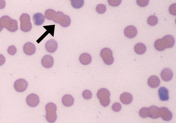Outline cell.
Segmentation results:
<instances>
[{"instance_id": "1", "label": "cell", "mask_w": 176, "mask_h": 123, "mask_svg": "<svg viewBox=\"0 0 176 123\" xmlns=\"http://www.w3.org/2000/svg\"><path fill=\"white\" fill-rule=\"evenodd\" d=\"M0 24L3 28H6L9 31L14 32L18 30L17 21L8 16H3L0 18Z\"/></svg>"}, {"instance_id": "2", "label": "cell", "mask_w": 176, "mask_h": 123, "mask_svg": "<svg viewBox=\"0 0 176 123\" xmlns=\"http://www.w3.org/2000/svg\"><path fill=\"white\" fill-rule=\"evenodd\" d=\"M57 109L56 105L53 102L48 103L45 106V109L46 111L45 118L48 122L54 123L56 121Z\"/></svg>"}, {"instance_id": "3", "label": "cell", "mask_w": 176, "mask_h": 123, "mask_svg": "<svg viewBox=\"0 0 176 123\" xmlns=\"http://www.w3.org/2000/svg\"><path fill=\"white\" fill-rule=\"evenodd\" d=\"M110 96L109 91L106 88L100 89L97 93V97L99 99L101 105L104 107L108 106L110 104Z\"/></svg>"}, {"instance_id": "4", "label": "cell", "mask_w": 176, "mask_h": 123, "mask_svg": "<svg viewBox=\"0 0 176 123\" xmlns=\"http://www.w3.org/2000/svg\"><path fill=\"white\" fill-rule=\"evenodd\" d=\"M21 30L25 32L30 31L32 25L31 22L30 16L27 14H23L20 18Z\"/></svg>"}, {"instance_id": "5", "label": "cell", "mask_w": 176, "mask_h": 123, "mask_svg": "<svg viewBox=\"0 0 176 123\" xmlns=\"http://www.w3.org/2000/svg\"><path fill=\"white\" fill-rule=\"evenodd\" d=\"M100 56L104 63L107 65H111L113 63L114 59L113 56L112 51L109 48H103L101 51Z\"/></svg>"}, {"instance_id": "6", "label": "cell", "mask_w": 176, "mask_h": 123, "mask_svg": "<svg viewBox=\"0 0 176 123\" xmlns=\"http://www.w3.org/2000/svg\"><path fill=\"white\" fill-rule=\"evenodd\" d=\"M28 83L26 80L23 79H20L16 80L14 83V88L18 92H23L26 89Z\"/></svg>"}, {"instance_id": "7", "label": "cell", "mask_w": 176, "mask_h": 123, "mask_svg": "<svg viewBox=\"0 0 176 123\" xmlns=\"http://www.w3.org/2000/svg\"><path fill=\"white\" fill-rule=\"evenodd\" d=\"M26 102L29 106L34 107L38 105L40 100L38 95L32 93L27 96Z\"/></svg>"}, {"instance_id": "8", "label": "cell", "mask_w": 176, "mask_h": 123, "mask_svg": "<svg viewBox=\"0 0 176 123\" xmlns=\"http://www.w3.org/2000/svg\"><path fill=\"white\" fill-rule=\"evenodd\" d=\"M159 116L165 121H170L173 117L172 112L165 107H162L159 109Z\"/></svg>"}, {"instance_id": "9", "label": "cell", "mask_w": 176, "mask_h": 123, "mask_svg": "<svg viewBox=\"0 0 176 123\" xmlns=\"http://www.w3.org/2000/svg\"><path fill=\"white\" fill-rule=\"evenodd\" d=\"M41 63L44 67L46 69H50L54 65V58L50 55H45L42 58Z\"/></svg>"}, {"instance_id": "10", "label": "cell", "mask_w": 176, "mask_h": 123, "mask_svg": "<svg viewBox=\"0 0 176 123\" xmlns=\"http://www.w3.org/2000/svg\"><path fill=\"white\" fill-rule=\"evenodd\" d=\"M137 33L136 28L132 25L128 26L125 29V35L126 37L129 38H134L136 36Z\"/></svg>"}, {"instance_id": "11", "label": "cell", "mask_w": 176, "mask_h": 123, "mask_svg": "<svg viewBox=\"0 0 176 123\" xmlns=\"http://www.w3.org/2000/svg\"><path fill=\"white\" fill-rule=\"evenodd\" d=\"M57 42L54 39L49 40L45 44V48L46 50L50 53H54L58 48Z\"/></svg>"}, {"instance_id": "12", "label": "cell", "mask_w": 176, "mask_h": 123, "mask_svg": "<svg viewBox=\"0 0 176 123\" xmlns=\"http://www.w3.org/2000/svg\"><path fill=\"white\" fill-rule=\"evenodd\" d=\"M161 76L162 79L165 82H169L173 78V73L172 71L169 68H165L163 69L161 73Z\"/></svg>"}, {"instance_id": "13", "label": "cell", "mask_w": 176, "mask_h": 123, "mask_svg": "<svg viewBox=\"0 0 176 123\" xmlns=\"http://www.w3.org/2000/svg\"><path fill=\"white\" fill-rule=\"evenodd\" d=\"M149 117L153 119H156L160 117L159 109L157 106H152L148 108Z\"/></svg>"}, {"instance_id": "14", "label": "cell", "mask_w": 176, "mask_h": 123, "mask_svg": "<svg viewBox=\"0 0 176 123\" xmlns=\"http://www.w3.org/2000/svg\"><path fill=\"white\" fill-rule=\"evenodd\" d=\"M24 53L29 56H31L35 53L36 48L35 45L31 42L26 43L23 47Z\"/></svg>"}, {"instance_id": "15", "label": "cell", "mask_w": 176, "mask_h": 123, "mask_svg": "<svg viewBox=\"0 0 176 123\" xmlns=\"http://www.w3.org/2000/svg\"><path fill=\"white\" fill-rule=\"evenodd\" d=\"M159 98L162 101H167L169 99L168 90L164 87H161L158 90Z\"/></svg>"}, {"instance_id": "16", "label": "cell", "mask_w": 176, "mask_h": 123, "mask_svg": "<svg viewBox=\"0 0 176 123\" xmlns=\"http://www.w3.org/2000/svg\"><path fill=\"white\" fill-rule=\"evenodd\" d=\"M148 85L151 88H157L160 85V81L157 76L153 75L149 78L148 80Z\"/></svg>"}, {"instance_id": "17", "label": "cell", "mask_w": 176, "mask_h": 123, "mask_svg": "<svg viewBox=\"0 0 176 123\" xmlns=\"http://www.w3.org/2000/svg\"><path fill=\"white\" fill-rule=\"evenodd\" d=\"M133 96L128 92H125L122 94L120 97V100L124 104L129 105L133 100Z\"/></svg>"}, {"instance_id": "18", "label": "cell", "mask_w": 176, "mask_h": 123, "mask_svg": "<svg viewBox=\"0 0 176 123\" xmlns=\"http://www.w3.org/2000/svg\"><path fill=\"white\" fill-rule=\"evenodd\" d=\"M166 48H169L174 46L175 40L174 37L171 35H165L163 38Z\"/></svg>"}, {"instance_id": "19", "label": "cell", "mask_w": 176, "mask_h": 123, "mask_svg": "<svg viewBox=\"0 0 176 123\" xmlns=\"http://www.w3.org/2000/svg\"><path fill=\"white\" fill-rule=\"evenodd\" d=\"M79 61L80 63L83 65H87L92 62V57L89 54L84 53L80 56Z\"/></svg>"}, {"instance_id": "20", "label": "cell", "mask_w": 176, "mask_h": 123, "mask_svg": "<svg viewBox=\"0 0 176 123\" xmlns=\"http://www.w3.org/2000/svg\"><path fill=\"white\" fill-rule=\"evenodd\" d=\"M63 105L66 107H69L72 106L74 102L73 97L70 95H64L62 99Z\"/></svg>"}, {"instance_id": "21", "label": "cell", "mask_w": 176, "mask_h": 123, "mask_svg": "<svg viewBox=\"0 0 176 123\" xmlns=\"http://www.w3.org/2000/svg\"><path fill=\"white\" fill-rule=\"evenodd\" d=\"M34 24L37 26H40L44 23L45 17L40 13H37L34 15L33 17Z\"/></svg>"}, {"instance_id": "22", "label": "cell", "mask_w": 176, "mask_h": 123, "mask_svg": "<svg viewBox=\"0 0 176 123\" xmlns=\"http://www.w3.org/2000/svg\"><path fill=\"white\" fill-rule=\"evenodd\" d=\"M134 50L137 54H142L145 52L146 48L145 44L142 43H139L135 45Z\"/></svg>"}, {"instance_id": "23", "label": "cell", "mask_w": 176, "mask_h": 123, "mask_svg": "<svg viewBox=\"0 0 176 123\" xmlns=\"http://www.w3.org/2000/svg\"><path fill=\"white\" fill-rule=\"evenodd\" d=\"M155 47L156 50L159 51H162L166 49L162 38L155 41Z\"/></svg>"}, {"instance_id": "24", "label": "cell", "mask_w": 176, "mask_h": 123, "mask_svg": "<svg viewBox=\"0 0 176 123\" xmlns=\"http://www.w3.org/2000/svg\"><path fill=\"white\" fill-rule=\"evenodd\" d=\"M71 22V19L67 15H64L59 24L61 26L67 27L70 26Z\"/></svg>"}, {"instance_id": "25", "label": "cell", "mask_w": 176, "mask_h": 123, "mask_svg": "<svg viewBox=\"0 0 176 123\" xmlns=\"http://www.w3.org/2000/svg\"><path fill=\"white\" fill-rule=\"evenodd\" d=\"M56 13V12L54 11V10L49 9L45 11V17L49 20L53 21Z\"/></svg>"}, {"instance_id": "26", "label": "cell", "mask_w": 176, "mask_h": 123, "mask_svg": "<svg viewBox=\"0 0 176 123\" xmlns=\"http://www.w3.org/2000/svg\"><path fill=\"white\" fill-rule=\"evenodd\" d=\"M71 4L73 7L76 9H79L83 7L84 4V0H71Z\"/></svg>"}, {"instance_id": "27", "label": "cell", "mask_w": 176, "mask_h": 123, "mask_svg": "<svg viewBox=\"0 0 176 123\" xmlns=\"http://www.w3.org/2000/svg\"><path fill=\"white\" fill-rule=\"evenodd\" d=\"M64 15L63 12H56L53 21L56 23L59 24Z\"/></svg>"}, {"instance_id": "28", "label": "cell", "mask_w": 176, "mask_h": 123, "mask_svg": "<svg viewBox=\"0 0 176 123\" xmlns=\"http://www.w3.org/2000/svg\"><path fill=\"white\" fill-rule=\"evenodd\" d=\"M147 22L148 24L150 25L154 26L158 24V18L154 15L148 17Z\"/></svg>"}, {"instance_id": "29", "label": "cell", "mask_w": 176, "mask_h": 123, "mask_svg": "<svg viewBox=\"0 0 176 123\" xmlns=\"http://www.w3.org/2000/svg\"><path fill=\"white\" fill-rule=\"evenodd\" d=\"M139 114L141 117L146 118L149 117L148 108L143 107L140 110Z\"/></svg>"}, {"instance_id": "30", "label": "cell", "mask_w": 176, "mask_h": 123, "mask_svg": "<svg viewBox=\"0 0 176 123\" xmlns=\"http://www.w3.org/2000/svg\"><path fill=\"white\" fill-rule=\"evenodd\" d=\"M97 12L99 14H103L106 11V7L105 5L100 4L98 5L96 8Z\"/></svg>"}, {"instance_id": "31", "label": "cell", "mask_w": 176, "mask_h": 123, "mask_svg": "<svg viewBox=\"0 0 176 123\" xmlns=\"http://www.w3.org/2000/svg\"><path fill=\"white\" fill-rule=\"evenodd\" d=\"M82 95L84 99L89 100L92 98L93 94L89 90H86L83 92Z\"/></svg>"}, {"instance_id": "32", "label": "cell", "mask_w": 176, "mask_h": 123, "mask_svg": "<svg viewBox=\"0 0 176 123\" xmlns=\"http://www.w3.org/2000/svg\"><path fill=\"white\" fill-rule=\"evenodd\" d=\"M137 4L141 7H145L149 3V0H136Z\"/></svg>"}, {"instance_id": "33", "label": "cell", "mask_w": 176, "mask_h": 123, "mask_svg": "<svg viewBox=\"0 0 176 123\" xmlns=\"http://www.w3.org/2000/svg\"><path fill=\"white\" fill-rule=\"evenodd\" d=\"M112 108L113 111L116 112H118L121 111L122 108V106L120 103L116 102L113 104Z\"/></svg>"}, {"instance_id": "34", "label": "cell", "mask_w": 176, "mask_h": 123, "mask_svg": "<svg viewBox=\"0 0 176 123\" xmlns=\"http://www.w3.org/2000/svg\"><path fill=\"white\" fill-rule=\"evenodd\" d=\"M122 0H108L109 4L113 7L119 6L121 3Z\"/></svg>"}, {"instance_id": "35", "label": "cell", "mask_w": 176, "mask_h": 123, "mask_svg": "<svg viewBox=\"0 0 176 123\" xmlns=\"http://www.w3.org/2000/svg\"><path fill=\"white\" fill-rule=\"evenodd\" d=\"M17 50V49L14 45L9 46L7 50L8 53L12 56L16 54Z\"/></svg>"}, {"instance_id": "36", "label": "cell", "mask_w": 176, "mask_h": 123, "mask_svg": "<svg viewBox=\"0 0 176 123\" xmlns=\"http://www.w3.org/2000/svg\"><path fill=\"white\" fill-rule=\"evenodd\" d=\"M169 11L170 13L173 15H176V4H173L169 6Z\"/></svg>"}, {"instance_id": "37", "label": "cell", "mask_w": 176, "mask_h": 123, "mask_svg": "<svg viewBox=\"0 0 176 123\" xmlns=\"http://www.w3.org/2000/svg\"><path fill=\"white\" fill-rule=\"evenodd\" d=\"M6 61L5 57L3 55L0 54V66L4 64Z\"/></svg>"}, {"instance_id": "38", "label": "cell", "mask_w": 176, "mask_h": 123, "mask_svg": "<svg viewBox=\"0 0 176 123\" xmlns=\"http://www.w3.org/2000/svg\"><path fill=\"white\" fill-rule=\"evenodd\" d=\"M6 6L5 0H0V9H4Z\"/></svg>"}, {"instance_id": "39", "label": "cell", "mask_w": 176, "mask_h": 123, "mask_svg": "<svg viewBox=\"0 0 176 123\" xmlns=\"http://www.w3.org/2000/svg\"><path fill=\"white\" fill-rule=\"evenodd\" d=\"M3 28V27L2 26L1 24H0V32L2 31Z\"/></svg>"}, {"instance_id": "40", "label": "cell", "mask_w": 176, "mask_h": 123, "mask_svg": "<svg viewBox=\"0 0 176 123\" xmlns=\"http://www.w3.org/2000/svg\"><path fill=\"white\" fill-rule=\"evenodd\" d=\"M70 1H71V0H70Z\"/></svg>"}]
</instances>
